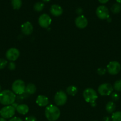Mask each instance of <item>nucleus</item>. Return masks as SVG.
I'll list each match as a JSON object with an SVG mask.
<instances>
[{
	"instance_id": "nucleus-4",
	"label": "nucleus",
	"mask_w": 121,
	"mask_h": 121,
	"mask_svg": "<svg viewBox=\"0 0 121 121\" xmlns=\"http://www.w3.org/2000/svg\"><path fill=\"white\" fill-rule=\"evenodd\" d=\"M26 84L22 80L18 79L15 80L12 85V91L15 95L23 94L25 92Z\"/></svg>"
},
{
	"instance_id": "nucleus-24",
	"label": "nucleus",
	"mask_w": 121,
	"mask_h": 121,
	"mask_svg": "<svg viewBox=\"0 0 121 121\" xmlns=\"http://www.w3.org/2000/svg\"><path fill=\"white\" fill-rule=\"evenodd\" d=\"M113 87L117 92H121V80H118L115 82Z\"/></svg>"
},
{
	"instance_id": "nucleus-27",
	"label": "nucleus",
	"mask_w": 121,
	"mask_h": 121,
	"mask_svg": "<svg viewBox=\"0 0 121 121\" xmlns=\"http://www.w3.org/2000/svg\"><path fill=\"white\" fill-rule=\"evenodd\" d=\"M112 99L113 100L117 101V100H118L119 99V95L117 93H113L112 94Z\"/></svg>"
},
{
	"instance_id": "nucleus-8",
	"label": "nucleus",
	"mask_w": 121,
	"mask_h": 121,
	"mask_svg": "<svg viewBox=\"0 0 121 121\" xmlns=\"http://www.w3.org/2000/svg\"><path fill=\"white\" fill-rule=\"evenodd\" d=\"M54 101L56 105L58 106H62V105H65L67 101L66 94L64 91H59L55 95Z\"/></svg>"
},
{
	"instance_id": "nucleus-33",
	"label": "nucleus",
	"mask_w": 121,
	"mask_h": 121,
	"mask_svg": "<svg viewBox=\"0 0 121 121\" xmlns=\"http://www.w3.org/2000/svg\"><path fill=\"white\" fill-rule=\"evenodd\" d=\"M116 1H117V3L120 4H121V0H116Z\"/></svg>"
},
{
	"instance_id": "nucleus-3",
	"label": "nucleus",
	"mask_w": 121,
	"mask_h": 121,
	"mask_svg": "<svg viewBox=\"0 0 121 121\" xmlns=\"http://www.w3.org/2000/svg\"><path fill=\"white\" fill-rule=\"evenodd\" d=\"M83 97L87 102L93 104H95V102L98 98V95L92 88H87L83 92Z\"/></svg>"
},
{
	"instance_id": "nucleus-25",
	"label": "nucleus",
	"mask_w": 121,
	"mask_h": 121,
	"mask_svg": "<svg viewBox=\"0 0 121 121\" xmlns=\"http://www.w3.org/2000/svg\"><path fill=\"white\" fill-rule=\"evenodd\" d=\"M8 64V61L4 59H0V69L5 68Z\"/></svg>"
},
{
	"instance_id": "nucleus-14",
	"label": "nucleus",
	"mask_w": 121,
	"mask_h": 121,
	"mask_svg": "<svg viewBox=\"0 0 121 121\" xmlns=\"http://www.w3.org/2000/svg\"><path fill=\"white\" fill-rule=\"evenodd\" d=\"M50 12L53 16L58 17L62 15L63 13V9L60 5L56 4H53L51 6Z\"/></svg>"
},
{
	"instance_id": "nucleus-22",
	"label": "nucleus",
	"mask_w": 121,
	"mask_h": 121,
	"mask_svg": "<svg viewBox=\"0 0 121 121\" xmlns=\"http://www.w3.org/2000/svg\"><path fill=\"white\" fill-rule=\"evenodd\" d=\"M44 7H45V5H44L43 3L40 2H36V3L34 5L33 8H34V11H36L40 12L43 9Z\"/></svg>"
},
{
	"instance_id": "nucleus-17",
	"label": "nucleus",
	"mask_w": 121,
	"mask_h": 121,
	"mask_svg": "<svg viewBox=\"0 0 121 121\" xmlns=\"http://www.w3.org/2000/svg\"><path fill=\"white\" fill-rule=\"evenodd\" d=\"M36 92V87L33 83H29L26 86L25 92L29 95H33Z\"/></svg>"
},
{
	"instance_id": "nucleus-18",
	"label": "nucleus",
	"mask_w": 121,
	"mask_h": 121,
	"mask_svg": "<svg viewBox=\"0 0 121 121\" xmlns=\"http://www.w3.org/2000/svg\"><path fill=\"white\" fill-rule=\"evenodd\" d=\"M116 109V105L113 102H109L106 105V110L109 113H113Z\"/></svg>"
},
{
	"instance_id": "nucleus-15",
	"label": "nucleus",
	"mask_w": 121,
	"mask_h": 121,
	"mask_svg": "<svg viewBox=\"0 0 121 121\" xmlns=\"http://www.w3.org/2000/svg\"><path fill=\"white\" fill-rule=\"evenodd\" d=\"M37 105L39 106H46L49 104V99L44 95H39L36 100Z\"/></svg>"
},
{
	"instance_id": "nucleus-6",
	"label": "nucleus",
	"mask_w": 121,
	"mask_h": 121,
	"mask_svg": "<svg viewBox=\"0 0 121 121\" xmlns=\"http://www.w3.org/2000/svg\"><path fill=\"white\" fill-rule=\"evenodd\" d=\"M121 70V65L118 61H112L107 66V70L109 74L116 75L118 74Z\"/></svg>"
},
{
	"instance_id": "nucleus-19",
	"label": "nucleus",
	"mask_w": 121,
	"mask_h": 121,
	"mask_svg": "<svg viewBox=\"0 0 121 121\" xmlns=\"http://www.w3.org/2000/svg\"><path fill=\"white\" fill-rule=\"evenodd\" d=\"M77 92H78V89L77 87L74 86H70L66 89V92L68 94L71 96H75L77 94Z\"/></svg>"
},
{
	"instance_id": "nucleus-29",
	"label": "nucleus",
	"mask_w": 121,
	"mask_h": 121,
	"mask_svg": "<svg viewBox=\"0 0 121 121\" xmlns=\"http://www.w3.org/2000/svg\"><path fill=\"white\" fill-rule=\"evenodd\" d=\"M97 70H98V73L100 75H103L106 72V70L104 69H98Z\"/></svg>"
},
{
	"instance_id": "nucleus-32",
	"label": "nucleus",
	"mask_w": 121,
	"mask_h": 121,
	"mask_svg": "<svg viewBox=\"0 0 121 121\" xmlns=\"http://www.w3.org/2000/svg\"><path fill=\"white\" fill-rule=\"evenodd\" d=\"M0 121H6V119H4V118L1 117V118H0Z\"/></svg>"
},
{
	"instance_id": "nucleus-2",
	"label": "nucleus",
	"mask_w": 121,
	"mask_h": 121,
	"mask_svg": "<svg viewBox=\"0 0 121 121\" xmlns=\"http://www.w3.org/2000/svg\"><path fill=\"white\" fill-rule=\"evenodd\" d=\"M45 117L49 121H55L60 115V109L55 105H51L47 106L45 111Z\"/></svg>"
},
{
	"instance_id": "nucleus-35",
	"label": "nucleus",
	"mask_w": 121,
	"mask_h": 121,
	"mask_svg": "<svg viewBox=\"0 0 121 121\" xmlns=\"http://www.w3.org/2000/svg\"><path fill=\"white\" fill-rule=\"evenodd\" d=\"M1 92V85H0V92Z\"/></svg>"
},
{
	"instance_id": "nucleus-34",
	"label": "nucleus",
	"mask_w": 121,
	"mask_h": 121,
	"mask_svg": "<svg viewBox=\"0 0 121 121\" xmlns=\"http://www.w3.org/2000/svg\"><path fill=\"white\" fill-rule=\"evenodd\" d=\"M42 1H44V2H49L50 0H42Z\"/></svg>"
},
{
	"instance_id": "nucleus-28",
	"label": "nucleus",
	"mask_w": 121,
	"mask_h": 121,
	"mask_svg": "<svg viewBox=\"0 0 121 121\" xmlns=\"http://www.w3.org/2000/svg\"><path fill=\"white\" fill-rule=\"evenodd\" d=\"M8 67L9 70H13L15 69V63H14V62H13V61H11V62H10L9 64H8Z\"/></svg>"
},
{
	"instance_id": "nucleus-13",
	"label": "nucleus",
	"mask_w": 121,
	"mask_h": 121,
	"mask_svg": "<svg viewBox=\"0 0 121 121\" xmlns=\"http://www.w3.org/2000/svg\"><path fill=\"white\" fill-rule=\"evenodd\" d=\"M21 32L24 34H25L26 35H28L32 34V32H33V25L29 21H27V22H24V23L21 25Z\"/></svg>"
},
{
	"instance_id": "nucleus-5",
	"label": "nucleus",
	"mask_w": 121,
	"mask_h": 121,
	"mask_svg": "<svg viewBox=\"0 0 121 121\" xmlns=\"http://www.w3.org/2000/svg\"><path fill=\"white\" fill-rule=\"evenodd\" d=\"M15 108L13 105L5 106L0 110V115L4 119L12 118L15 115Z\"/></svg>"
},
{
	"instance_id": "nucleus-1",
	"label": "nucleus",
	"mask_w": 121,
	"mask_h": 121,
	"mask_svg": "<svg viewBox=\"0 0 121 121\" xmlns=\"http://www.w3.org/2000/svg\"><path fill=\"white\" fill-rule=\"evenodd\" d=\"M16 95L9 90H4L0 92V104L4 106L12 105L15 101Z\"/></svg>"
},
{
	"instance_id": "nucleus-10",
	"label": "nucleus",
	"mask_w": 121,
	"mask_h": 121,
	"mask_svg": "<svg viewBox=\"0 0 121 121\" xmlns=\"http://www.w3.org/2000/svg\"><path fill=\"white\" fill-rule=\"evenodd\" d=\"M6 58L11 61H15L20 56V52L15 48H11L6 52Z\"/></svg>"
},
{
	"instance_id": "nucleus-20",
	"label": "nucleus",
	"mask_w": 121,
	"mask_h": 121,
	"mask_svg": "<svg viewBox=\"0 0 121 121\" xmlns=\"http://www.w3.org/2000/svg\"><path fill=\"white\" fill-rule=\"evenodd\" d=\"M111 11L113 14H118L121 11V4L119 3H115L112 6Z\"/></svg>"
},
{
	"instance_id": "nucleus-11",
	"label": "nucleus",
	"mask_w": 121,
	"mask_h": 121,
	"mask_svg": "<svg viewBox=\"0 0 121 121\" xmlns=\"http://www.w3.org/2000/svg\"><path fill=\"white\" fill-rule=\"evenodd\" d=\"M38 22L40 27L42 28H47L52 22V19L47 14H43L39 17Z\"/></svg>"
},
{
	"instance_id": "nucleus-9",
	"label": "nucleus",
	"mask_w": 121,
	"mask_h": 121,
	"mask_svg": "<svg viewBox=\"0 0 121 121\" xmlns=\"http://www.w3.org/2000/svg\"><path fill=\"white\" fill-rule=\"evenodd\" d=\"M96 15L101 20H106L109 18V11L104 5H100L96 9Z\"/></svg>"
},
{
	"instance_id": "nucleus-16",
	"label": "nucleus",
	"mask_w": 121,
	"mask_h": 121,
	"mask_svg": "<svg viewBox=\"0 0 121 121\" xmlns=\"http://www.w3.org/2000/svg\"><path fill=\"white\" fill-rule=\"evenodd\" d=\"M15 110L20 114L26 115V113H28L29 108H28V106L26 104H20L17 106V107L15 108Z\"/></svg>"
},
{
	"instance_id": "nucleus-7",
	"label": "nucleus",
	"mask_w": 121,
	"mask_h": 121,
	"mask_svg": "<svg viewBox=\"0 0 121 121\" xmlns=\"http://www.w3.org/2000/svg\"><path fill=\"white\" fill-rule=\"evenodd\" d=\"M113 87L110 83H103L98 87V92L102 96H109L113 92Z\"/></svg>"
},
{
	"instance_id": "nucleus-30",
	"label": "nucleus",
	"mask_w": 121,
	"mask_h": 121,
	"mask_svg": "<svg viewBox=\"0 0 121 121\" xmlns=\"http://www.w3.org/2000/svg\"><path fill=\"white\" fill-rule=\"evenodd\" d=\"M9 121H23L19 117H13V118H11Z\"/></svg>"
},
{
	"instance_id": "nucleus-12",
	"label": "nucleus",
	"mask_w": 121,
	"mask_h": 121,
	"mask_svg": "<svg viewBox=\"0 0 121 121\" xmlns=\"http://www.w3.org/2000/svg\"><path fill=\"white\" fill-rule=\"evenodd\" d=\"M75 23L78 28L83 29L85 28L88 25V20L84 15H79L76 18Z\"/></svg>"
},
{
	"instance_id": "nucleus-26",
	"label": "nucleus",
	"mask_w": 121,
	"mask_h": 121,
	"mask_svg": "<svg viewBox=\"0 0 121 121\" xmlns=\"http://www.w3.org/2000/svg\"><path fill=\"white\" fill-rule=\"evenodd\" d=\"M25 121H37V119L34 116L31 115L28 117H26V119H25Z\"/></svg>"
},
{
	"instance_id": "nucleus-36",
	"label": "nucleus",
	"mask_w": 121,
	"mask_h": 121,
	"mask_svg": "<svg viewBox=\"0 0 121 121\" xmlns=\"http://www.w3.org/2000/svg\"></svg>"
},
{
	"instance_id": "nucleus-31",
	"label": "nucleus",
	"mask_w": 121,
	"mask_h": 121,
	"mask_svg": "<svg viewBox=\"0 0 121 121\" xmlns=\"http://www.w3.org/2000/svg\"><path fill=\"white\" fill-rule=\"evenodd\" d=\"M109 1V0H98V1L102 4H106Z\"/></svg>"
},
{
	"instance_id": "nucleus-23",
	"label": "nucleus",
	"mask_w": 121,
	"mask_h": 121,
	"mask_svg": "<svg viewBox=\"0 0 121 121\" xmlns=\"http://www.w3.org/2000/svg\"><path fill=\"white\" fill-rule=\"evenodd\" d=\"M112 121H121V111L113 112L112 115Z\"/></svg>"
},
{
	"instance_id": "nucleus-21",
	"label": "nucleus",
	"mask_w": 121,
	"mask_h": 121,
	"mask_svg": "<svg viewBox=\"0 0 121 121\" xmlns=\"http://www.w3.org/2000/svg\"><path fill=\"white\" fill-rule=\"evenodd\" d=\"M11 5L14 9H19L22 5L21 0H11Z\"/></svg>"
}]
</instances>
